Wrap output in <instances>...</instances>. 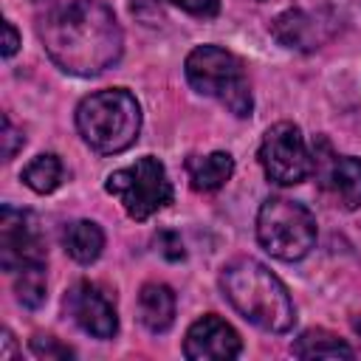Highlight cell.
<instances>
[{
	"instance_id": "obj_1",
	"label": "cell",
	"mask_w": 361,
	"mask_h": 361,
	"mask_svg": "<svg viewBox=\"0 0 361 361\" xmlns=\"http://www.w3.org/2000/svg\"><path fill=\"white\" fill-rule=\"evenodd\" d=\"M39 42L51 62L73 76H99L121 59L124 34L102 0H68L37 23Z\"/></svg>"
},
{
	"instance_id": "obj_2",
	"label": "cell",
	"mask_w": 361,
	"mask_h": 361,
	"mask_svg": "<svg viewBox=\"0 0 361 361\" xmlns=\"http://www.w3.org/2000/svg\"><path fill=\"white\" fill-rule=\"evenodd\" d=\"M220 288L243 319L268 333H285L296 322V307L285 282L251 257H240L223 265Z\"/></svg>"
},
{
	"instance_id": "obj_3",
	"label": "cell",
	"mask_w": 361,
	"mask_h": 361,
	"mask_svg": "<svg viewBox=\"0 0 361 361\" xmlns=\"http://www.w3.org/2000/svg\"><path fill=\"white\" fill-rule=\"evenodd\" d=\"M76 130L99 155H116L135 144L141 133V107L124 87L96 90L76 107Z\"/></svg>"
},
{
	"instance_id": "obj_4",
	"label": "cell",
	"mask_w": 361,
	"mask_h": 361,
	"mask_svg": "<svg viewBox=\"0 0 361 361\" xmlns=\"http://www.w3.org/2000/svg\"><path fill=\"white\" fill-rule=\"evenodd\" d=\"M183 73H186V82L200 96L217 99L237 118L251 116L254 110L251 85L245 79L243 62L231 51L220 45H197L195 51H189L183 62Z\"/></svg>"
},
{
	"instance_id": "obj_5",
	"label": "cell",
	"mask_w": 361,
	"mask_h": 361,
	"mask_svg": "<svg viewBox=\"0 0 361 361\" xmlns=\"http://www.w3.org/2000/svg\"><path fill=\"white\" fill-rule=\"evenodd\" d=\"M257 240L271 257L296 262L307 257L316 243V220L310 209L296 200L268 197L257 212Z\"/></svg>"
},
{
	"instance_id": "obj_6",
	"label": "cell",
	"mask_w": 361,
	"mask_h": 361,
	"mask_svg": "<svg viewBox=\"0 0 361 361\" xmlns=\"http://www.w3.org/2000/svg\"><path fill=\"white\" fill-rule=\"evenodd\" d=\"M104 189L113 197H118V203L124 206V212L133 220L152 217L155 212L166 209L172 203V195H175L169 175H166V166L152 155H144L124 169H116L107 178Z\"/></svg>"
},
{
	"instance_id": "obj_7",
	"label": "cell",
	"mask_w": 361,
	"mask_h": 361,
	"mask_svg": "<svg viewBox=\"0 0 361 361\" xmlns=\"http://www.w3.org/2000/svg\"><path fill=\"white\" fill-rule=\"evenodd\" d=\"M259 164L268 180L279 186H296L313 172V155L296 124L279 121L265 130L259 144Z\"/></svg>"
},
{
	"instance_id": "obj_8",
	"label": "cell",
	"mask_w": 361,
	"mask_h": 361,
	"mask_svg": "<svg viewBox=\"0 0 361 361\" xmlns=\"http://www.w3.org/2000/svg\"><path fill=\"white\" fill-rule=\"evenodd\" d=\"M0 265L8 274L45 265V243L31 212L14 206L0 209Z\"/></svg>"
},
{
	"instance_id": "obj_9",
	"label": "cell",
	"mask_w": 361,
	"mask_h": 361,
	"mask_svg": "<svg viewBox=\"0 0 361 361\" xmlns=\"http://www.w3.org/2000/svg\"><path fill=\"white\" fill-rule=\"evenodd\" d=\"M65 313L93 338H113L118 330L116 305L96 282H76L65 290Z\"/></svg>"
},
{
	"instance_id": "obj_10",
	"label": "cell",
	"mask_w": 361,
	"mask_h": 361,
	"mask_svg": "<svg viewBox=\"0 0 361 361\" xmlns=\"http://www.w3.org/2000/svg\"><path fill=\"white\" fill-rule=\"evenodd\" d=\"M313 169L319 178L322 192L327 200L338 209H358L361 206V158L353 155H336V152H316Z\"/></svg>"
},
{
	"instance_id": "obj_11",
	"label": "cell",
	"mask_w": 361,
	"mask_h": 361,
	"mask_svg": "<svg viewBox=\"0 0 361 361\" xmlns=\"http://www.w3.org/2000/svg\"><path fill=\"white\" fill-rule=\"evenodd\" d=\"M271 34L279 45L293 48V51H316L336 34V17L322 8V11H305V8H290L282 11L271 23Z\"/></svg>"
},
{
	"instance_id": "obj_12",
	"label": "cell",
	"mask_w": 361,
	"mask_h": 361,
	"mask_svg": "<svg viewBox=\"0 0 361 361\" xmlns=\"http://www.w3.org/2000/svg\"><path fill=\"white\" fill-rule=\"evenodd\" d=\"M240 353H243V341L237 330L214 313L200 316L186 330L183 355L192 361H228V358H237Z\"/></svg>"
},
{
	"instance_id": "obj_13",
	"label": "cell",
	"mask_w": 361,
	"mask_h": 361,
	"mask_svg": "<svg viewBox=\"0 0 361 361\" xmlns=\"http://www.w3.org/2000/svg\"><path fill=\"white\" fill-rule=\"evenodd\" d=\"M138 319L149 333H166L175 322V293L164 282H147L138 290Z\"/></svg>"
},
{
	"instance_id": "obj_14",
	"label": "cell",
	"mask_w": 361,
	"mask_h": 361,
	"mask_svg": "<svg viewBox=\"0 0 361 361\" xmlns=\"http://www.w3.org/2000/svg\"><path fill=\"white\" fill-rule=\"evenodd\" d=\"M189 186L195 192H214L234 175V158L228 152H209V155H189L186 158Z\"/></svg>"
},
{
	"instance_id": "obj_15",
	"label": "cell",
	"mask_w": 361,
	"mask_h": 361,
	"mask_svg": "<svg viewBox=\"0 0 361 361\" xmlns=\"http://www.w3.org/2000/svg\"><path fill=\"white\" fill-rule=\"evenodd\" d=\"M62 245L71 254V259L90 265L99 259V254L104 248V231L93 220H73L62 231Z\"/></svg>"
},
{
	"instance_id": "obj_16",
	"label": "cell",
	"mask_w": 361,
	"mask_h": 361,
	"mask_svg": "<svg viewBox=\"0 0 361 361\" xmlns=\"http://www.w3.org/2000/svg\"><path fill=\"white\" fill-rule=\"evenodd\" d=\"M293 355L296 358H353L355 353H353V347L341 338V336H336V333H330V330H324V327H310V330H305L296 341H293Z\"/></svg>"
},
{
	"instance_id": "obj_17",
	"label": "cell",
	"mask_w": 361,
	"mask_h": 361,
	"mask_svg": "<svg viewBox=\"0 0 361 361\" xmlns=\"http://www.w3.org/2000/svg\"><path fill=\"white\" fill-rule=\"evenodd\" d=\"M62 175H65V169H62V161H59V155H54V152H42V155H37L25 169H23V183L28 186V189H34L37 195H48V192H54L59 183H62Z\"/></svg>"
},
{
	"instance_id": "obj_18",
	"label": "cell",
	"mask_w": 361,
	"mask_h": 361,
	"mask_svg": "<svg viewBox=\"0 0 361 361\" xmlns=\"http://www.w3.org/2000/svg\"><path fill=\"white\" fill-rule=\"evenodd\" d=\"M14 293L17 302L25 307H39L48 296V282H45V265H28L23 271H17L14 279Z\"/></svg>"
},
{
	"instance_id": "obj_19",
	"label": "cell",
	"mask_w": 361,
	"mask_h": 361,
	"mask_svg": "<svg viewBox=\"0 0 361 361\" xmlns=\"http://www.w3.org/2000/svg\"><path fill=\"white\" fill-rule=\"evenodd\" d=\"M31 353L39 358H73V350L68 344H62L54 336H42V333L31 338Z\"/></svg>"
},
{
	"instance_id": "obj_20",
	"label": "cell",
	"mask_w": 361,
	"mask_h": 361,
	"mask_svg": "<svg viewBox=\"0 0 361 361\" xmlns=\"http://www.w3.org/2000/svg\"><path fill=\"white\" fill-rule=\"evenodd\" d=\"M169 6H178L180 11L192 14V17H217L220 11V0H164Z\"/></svg>"
},
{
	"instance_id": "obj_21",
	"label": "cell",
	"mask_w": 361,
	"mask_h": 361,
	"mask_svg": "<svg viewBox=\"0 0 361 361\" xmlns=\"http://www.w3.org/2000/svg\"><path fill=\"white\" fill-rule=\"evenodd\" d=\"M23 144H25L23 130H17L8 116H3V161H11Z\"/></svg>"
},
{
	"instance_id": "obj_22",
	"label": "cell",
	"mask_w": 361,
	"mask_h": 361,
	"mask_svg": "<svg viewBox=\"0 0 361 361\" xmlns=\"http://www.w3.org/2000/svg\"><path fill=\"white\" fill-rule=\"evenodd\" d=\"M155 245H158V251H161L169 262H178V259H183V257H186L183 243H180V237H178L175 231H161V234L155 237Z\"/></svg>"
},
{
	"instance_id": "obj_23",
	"label": "cell",
	"mask_w": 361,
	"mask_h": 361,
	"mask_svg": "<svg viewBox=\"0 0 361 361\" xmlns=\"http://www.w3.org/2000/svg\"><path fill=\"white\" fill-rule=\"evenodd\" d=\"M17 48H20V34H17V28H14V23H3V56L8 59V56H14L17 54Z\"/></svg>"
},
{
	"instance_id": "obj_24",
	"label": "cell",
	"mask_w": 361,
	"mask_h": 361,
	"mask_svg": "<svg viewBox=\"0 0 361 361\" xmlns=\"http://www.w3.org/2000/svg\"><path fill=\"white\" fill-rule=\"evenodd\" d=\"M3 344H6V350L0 353V358H8L11 355V333L8 330H3Z\"/></svg>"
}]
</instances>
